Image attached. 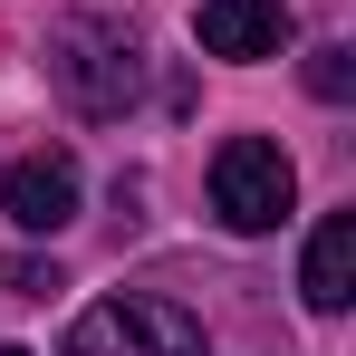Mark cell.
I'll list each match as a JSON object with an SVG mask.
<instances>
[{"instance_id":"6da1fadb","label":"cell","mask_w":356,"mask_h":356,"mask_svg":"<svg viewBox=\"0 0 356 356\" xmlns=\"http://www.w3.org/2000/svg\"><path fill=\"white\" fill-rule=\"evenodd\" d=\"M58 356H212V337H202V318H183L174 298L125 289V298H97V308L67 327Z\"/></svg>"},{"instance_id":"7a4b0ae2","label":"cell","mask_w":356,"mask_h":356,"mask_svg":"<svg viewBox=\"0 0 356 356\" xmlns=\"http://www.w3.org/2000/svg\"><path fill=\"white\" fill-rule=\"evenodd\" d=\"M298 202V174L289 154L270 145V135H232L222 154H212V212L232 222V232H280Z\"/></svg>"},{"instance_id":"3957f363","label":"cell","mask_w":356,"mask_h":356,"mask_svg":"<svg viewBox=\"0 0 356 356\" xmlns=\"http://www.w3.org/2000/svg\"><path fill=\"white\" fill-rule=\"evenodd\" d=\"M49 77L67 87V106L125 116V97H135V39H125L116 19H67L58 49H49Z\"/></svg>"},{"instance_id":"277c9868","label":"cell","mask_w":356,"mask_h":356,"mask_svg":"<svg viewBox=\"0 0 356 356\" xmlns=\"http://www.w3.org/2000/svg\"><path fill=\"white\" fill-rule=\"evenodd\" d=\"M0 212H10L19 232H67V222H77V164H67V154H19V164L0 174Z\"/></svg>"},{"instance_id":"5b68a950","label":"cell","mask_w":356,"mask_h":356,"mask_svg":"<svg viewBox=\"0 0 356 356\" xmlns=\"http://www.w3.org/2000/svg\"><path fill=\"white\" fill-rule=\"evenodd\" d=\"M202 49L212 58H280L289 49V10L280 0H202Z\"/></svg>"},{"instance_id":"8992f818","label":"cell","mask_w":356,"mask_h":356,"mask_svg":"<svg viewBox=\"0 0 356 356\" xmlns=\"http://www.w3.org/2000/svg\"><path fill=\"white\" fill-rule=\"evenodd\" d=\"M298 298L318 308V318H337L356 298V212H327L318 241H308V270H298Z\"/></svg>"},{"instance_id":"52a82bcc","label":"cell","mask_w":356,"mask_h":356,"mask_svg":"<svg viewBox=\"0 0 356 356\" xmlns=\"http://www.w3.org/2000/svg\"><path fill=\"white\" fill-rule=\"evenodd\" d=\"M308 87H318V97L337 106V97H347V87H356V67H347V49H318V58H308Z\"/></svg>"},{"instance_id":"ba28073f","label":"cell","mask_w":356,"mask_h":356,"mask_svg":"<svg viewBox=\"0 0 356 356\" xmlns=\"http://www.w3.org/2000/svg\"><path fill=\"white\" fill-rule=\"evenodd\" d=\"M0 356H29V347H0Z\"/></svg>"}]
</instances>
